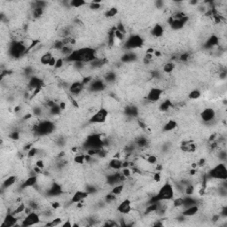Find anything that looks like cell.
<instances>
[{
	"instance_id": "21",
	"label": "cell",
	"mask_w": 227,
	"mask_h": 227,
	"mask_svg": "<svg viewBox=\"0 0 227 227\" xmlns=\"http://www.w3.org/2000/svg\"><path fill=\"white\" fill-rule=\"evenodd\" d=\"M62 194V190H61V186L58 184H53L51 186L49 191H48V194L51 196H59L60 194Z\"/></svg>"
},
{
	"instance_id": "29",
	"label": "cell",
	"mask_w": 227,
	"mask_h": 227,
	"mask_svg": "<svg viewBox=\"0 0 227 227\" xmlns=\"http://www.w3.org/2000/svg\"><path fill=\"white\" fill-rule=\"evenodd\" d=\"M124 185L122 184V183H120V184H117V185H115V186H114L113 188H112V190H111V192L110 193H112L114 194V195H119V194H121L122 192H123V190H124Z\"/></svg>"
},
{
	"instance_id": "47",
	"label": "cell",
	"mask_w": 227,
	"mask_h": 227,
	"mask_svg": "<svg viewBox=\"0 0 227 227\" xmlns=\"http://www.w3.org/2000/svg\"><path fill=\"white\" fill-rule=\"evenodd\" d=\"M37 153H38V150L36 147H32L29 151H28V157L32 158V157L36 156V154H37Z\"/></svg>"
},
{
	"instance_id": "10",
	"label": "cell",
	"mask_w": 227,
	"mask_h": 227,
	"mask_svg": "<svg viewBox=\"0 0 227 227\" xmlns=\"http://www.w3.org/2000/svg\"><path fill=\"white\" fill-rule=\"evenodd\" d=\"M162 93H163V91H162V89L156 88V87H155V88H152V89L149 91L148 94H147L146 100H147L149 102H157V101L161 99Z\"/></svg>"
},
{
	"instance_id": "50",
	"label": "cell",
	"mask_w": 227,
	"mask_h": 227,
	"mask_svg": "<svg viewBox=\"0 0 227 227\" xmlns=\"http://www.w3.org/2000/svg\"><path fill=\"white\" fill-rule=\"evenodd\" d=\"M106 200H107L108 202H113L114 201L116 200V195H114V194L110 193V194H108L106 196Z\"/></svg>"
},
{
	"instance_id": "51",
	"label": "cell",
	"mask_w": 227,
	"mask_h": 227,
	"mask_svg": "<svg viewBox=\"0 0 227 227\" xmlns=\"http://www.w3.org/2000/svg\"><path fill=\"white\" fill-rule=\"evenodd\" d=\"M153 179H154L156 183L161 182V179H162V178H161V174H160L159 172H155V173L153 175Z\"/></svg>"
},
{
	"instance_id": "52",
	"label": "cell",
	"mask_w": 227,
	"mask_h": 227,
	"mask_svg": "<svg viewBox=\"0 0 227 227\" xmlns=\"http://www.w3.org/2000/svg\"><path fill=\"white\" fill-rule=\"evenodd\" d=\"M226 155L227 154L226 150H220V153H219V158H220V160L226 162Z\"/></svg>"
},
{
	"instance_id": "1",
	"label": "cell",
	"mask_w": 227,
	"mask_h": 227,
	"mask_svg": "<svg viewBox=\"0 0 227 227\" xmlns=\"http://www.w3.org/2000/svg\"><path fill=\"white\" fill-rule=\"evenodd\" d=\"M175 197V189L170 183H165L158 191V194H155L150 201V203H154L162 201H170Z\"/></svg>"
},
{
	"instance_id": "22",
	"label": "cell",
	"mask_w": 227,
	"mask_h": 227,
	"mask_svg": "<svg viewBox=\"0 0 227 227\" xmlns=\"http://www.w3.org/2000/svg\"><path fill=\"white\" fill-rule=\"evenodd\" d=\"M28 86L31 89H36V88H42L43 86V80H41L38 77H31L28 83Z\"/></svg>"
},
{
	"instance_id": "58",
	"label": "cell",
	"mask_w": 227,
	"mask_h": 227,
	"mask_svg": "<svg viewBox=\"0 0 227 227\" xmlns=\"http://www.w3.org/2000/svg\"><path fill=\"white\" fill-rule=\"evenodd\" d=\"M59 106H60V108L61 110H63V109L66 108V103H64V102H60Z\"/></svg>"
},
{
	"instance_id": "39",
	"label": "cell",
	"mask_w": 227,
	"mask_h": 227,
	"mask_svg": "<svg viewBox=\"0 0 227 227\" xmlns=\"http://www.w3.org/2000/svg\"><path fill=\"white\" fill-rule=\"evenodd\" d=\"M74 162L77 164H84L85 161V155L84 154H77L74 158Z\"/></svg>"
},
{
	"instance_id": "40",
	"label": "cell",
	"mask_w": 227,
	"mask_h": 227,
	"mask_svg": "<svg viewBox=\"0 0 227 227\" xmlns=\"http://www.w3.org/2000/svg\"><path fill=\"white\" fill-rule=\"evenodd\" d=\"M194 193V186L191 184L187 185L185 188V194L188 196H192Z\"/></svg>"
},
{
	"instance_id": "57",
	"label": "cell",
	"mask_w": 227,
	"mask_h": 227,
	"mask_svg": "<svg viewBox=\"0 0 227 227\" xmlns=\"http://www.w3.org/2000/svg\"><path fill=\"white\" fill-rule=\"evenodd\" d=\"M216 138H217V135H216V134H211V135H210V137L209 138V141H210V143H211V142L215 141Z\"/></svg>"
},
{
	"instance_id": "36",
	"label": "cell",
	"mask_w": 227,
	"mask_h": 227,
	"mask_svg": "<svg viewBox=\"0 0 227 227\" xmlns=\"http://www.w3.org/2000/svg\"><path fill=\"white\" fill-rule=\"evenodd\" d=\"M116 79V75L114 72H108L105 75V81L108 83H113Z\"/></svg>"
},
{
	"instance_id": "13",
	"label": "cell",
	"mask_w": 227,
	"mask_h": 227,
	"mask_svg": "<svg viewBox=\"0 0 227 227\" xmlns=\"http://www.w3.org/2000/svg\"><path fill=\"white\" fill-rule=\"evenodd\" d=\"M89 196V194L86 191H76L71 197L72 203H77L84 201Z\"/></svg>"
},
{
	"instance_id": "17",
	"label": "cell",
	"mask_w": 227,
	"mask_h": 227,
	"mask_svg": "<svg viewBox=\"0 0 227 227\" xmlns=\"http://www.w3.org/2000/svg\"><path fill=\"white\" fill-rule=\"evenodd\" d=\"M37 183V177L36 175L34 176H30L29 178H28L22 184L21 188H28V187H32L34 186H36Z\"/></svg>"
},
{
	"instance_id": "7",
	"label": "cell",
	"mask_w": 227,
	"mask_h": 227,
	"mask_svg": "<svg viewBox=\"0 0 227 227\" xmlns=\"http://www.w3.org/2000/svg\"><path fill=\"white\" fill-rule=\"evenodd\" d=\"M40 216L39 214L36 212H30L29 214H27L25 218H23L20 226H36L40 223Z\"/></svg>"
},
{
	"instance_id": "4",
	"label": "cell",
	"mask_w": 227,
	"mask_h": 227,
	"mask_svg": "<svg viewBox=\"0 0 227 227\" xmlns=\"http://www.w3.org/2000/svg\"><path fill=\"white\" fill-rule=\"evenodd\" d=\"M143 43H144V40H143V38L140 36H138V35H132V36L128 37V39L125 42L124 46L126 48L130 49V50L138 49V48H140L143 45Z\"/></svg>"
},
{
	"instance_id": "59",
	"label": "cell",
	"mask_w": 227,
	"mask_h": 227,
	"mask_svg": "<svg viewBox=\"0 0 227 227\" xmlns=\"http://www.w3.org/2000/svg\"><path fill=\"white\" fill-rule=\"evenodd\" d=\"M190 175H192V176H194V175H195L196 173H197V170H195V169H192L191 170H190Z\"/></svg>"
},
{
	"instance_id": "2",
	"label": "cell",
	"mask_w": 227,
	"mask_h": 227,
	"mask_svg": "<svg viewBox=\"0 0 227 227\" xmlns=\"http://www.w3.org/2000/svg\"><path fill=\"white\" fill-rule=\"evenodd\" d=\"M209 176H210V178H211L213 179H218L221 181L226 180L227 169L226 164L223 162V163H219V164L216 165L211 170H210Z\"/></svg>"
},
{
	"instance_id": "61",
	"label": "cell",
	"mask_w": 227,
	"mask_h": 227,
	"mask_svg": "<svg viewBox=\"0 0 227 227\" xmlns=\"http://www.w3.org/2000/svg\"><path fill=\"white\" fill-rule=\"evenodd\" d=\"M63 226H72L73 225L69 222V220H68V222H66V223H64L63 225H62Z\"/></svg>"
},
{
	"instance_id": "3",
	"label": "cell",
	"mask_w": 227,
	"mask_h": 227,
	"mask_svg": "<svg viewBox=\"0 0 227 227\" xmlns=\"http://www.w3.org/2000/svg\"><path fill=\"white\" fill-rule=\"evenodd\" d=\"M108 116V110L101 108L98 111H96L94 114H92L90 118V122L91 123H95V124H101L104 123Z\"/></svg>"
},
{
	"instance_id": "49",
	"label": "cell",
	"mask_w": 227,
	"mask_h": 227,
	"mask_svg": "<svg viewBox=\"0 0 227 227\" xmlns=\"http://www.w3.org/2000/svg\"><path fill=\"white\" fill-rule=\"evenodd\" d=\"M146 161L149 164H155L157 162V157L155 155H148Z\"/></svg>"
},
{
	"instance_id": "41",
	"label": "cell",
	"mask_w": 227,
	"mask_h": 227,
	"mask_svg": "<svg viewBox=\"0 0 227 227\" xmlns=\"http://www.w3.org/2000/svg\"><path fill=\"white\" fill-rule=\"evenodd\" d=\"M183 203H184V198L182 197H178L173 200V206L176 208L183 207Z\"/></svg>"
},
{
	"instance_id": "56",
	"label": "cell",
	"mask_w": 227,
	"mask_h": 227,
	"mask_svg": "<svg viewBox=\"0 0 227 227\" xmlns=\"http://www.w3.org/2000/svg\"><path fill=\"white\" fill-rule=\"evenodd\" d=\"M60 207V202H52V208L53 210H57V209H59Z\"/></svg>"
},
{
	"instance_id": "16",
	"label": "cell",
	"mask_w": 227,
	"mask_h": 227,
	"mask_svg": "<svg viewBox=\"0 0 227 227\" xmlns=\"http://www.w3.org/2000/svg\"><path fill=\"white\" fill-rule=\"evenodd\" d=\"M200 209H199V205H193L191 207L186 208L184 210V211L182 212V215L185 218H190V217H194L195 215L198 214Z\"/></svg>"
},
{
	"instance_id": "31",
	"label": "cell",
	"mask_w": 227,
	"mask_h": 227,
	"mask_svg": "<svg viewBox=\"0 0 227 227\" xmlns=\"http://www.w3.org/2000/svg\"><path fill=\"white\" fill-rule=\"evenodd\" d=\"M162 69H163V72H165L167 74H170L175 69V64L173 62H167L164 64Z\"/></svg>"
},
{
	"instance_id": "24",
	"label": "cell",
	"mask_w": 227,
	"mask_h": 227,
	"mask_svg": "<svg viewBox=\"0 0 227 227\" xmlns=\"http://www.w3.org/2000/svg\"><path fill=\"white\" fill-rule=\"evenodd\" d=\"M193 205H198V201H196L194 198H193V197H191V196L186 195V197L184 198L183 207L186 209V208L191 207V206H193Z\"/></svg>"
},
{
	"instance_id": "34",
	"label": "cell",
	"mask_w": 227,
	"mask_h": 227,
	"mask_svg": "<svg viewBox=\"0 0 227 227\" xmlns=\"http://www.w3.org/2000/svg\"><path fill=\"white\" fill-rule=\"evenodd\" d=\"M32 14H33V17L36 18V19H38V18L42 17L43 14H44V8H40V7L34 8Z\"/></svg>"
},
{
	"instance_id": "11",
	"label": "cell",
	"mask_w": 227,
	"mask_h": 227,
	"mask_svg": "<svg viewBox=\"0 0 227 227\" xmlns=\"http://www.w3.org/2000/svg\"><path fill=\"white\" fill-rule=\"evenodd\" d=\"M89 88L93 92H100L106 89V84L102 80H92L89 84Z\"/></svg>"
},
{
	"instance_id": "55",
	"label": "cell",
	"mask_w": 227,
	"mask_h": 227,
	"mask_svg": "<svg viewBox=\"0 0 227 227\" xmlns=\"http://www.w3.org/2000/svg\"><path fill=\"white\" fill-rule=\"evenodd\" d=\"M56 61H57V59H56L55 57H52V59L51 60V61H50V63H49L48 66H50V67H55Z\"/></svg>"
},
{
	"instance_id": "27",
	"label": "cell",
	"mask_w": 227,
	"mask_h": 227,
	"mask_svg": "<svg viewBox=\"0 0 227 227\" xmlns=\"http://www.w3.org/2000/svg\"><path fill=\"white\" fill-rule=\"evenodd\" d=\"M17 181V178L15 176H10L8 177L3 183V187L4 188H9L11 186H12Z\"/></svg>"
},
{
	"instance_id": "45",
	"label": "cell",
	"mask_w": 227,
	"mask_h": 227,
	"mask_svg": "<svg viewBox=\"0 0 227 227\" xmlns=\"http://www.w3.org/2000/svg\"><path fill=\"white\" fill-rule=\"evenodd\" d=\"M122 174L125 178H128L131 176V170L129 168H122Z\"/></svg>"
},
{
	"instance_id": "38",
	"label": "cell",
	"mask_w": 227,
	"mask_h": 227,
	"mask_svg": "<svg viewBox=\"0 0 227 227\" xmlns=\"http://www.w3.org/2000/svg\"><path fill=\"white\" fill-rule=\"evenodd\" d=\"M69 4L73 7H82L86 4V1L84 0H72Z\"/></svg>"
},
{
	"instance_id": "44",
	"label": "cell",
	"mask_w": 227,
	"mask_h": 227,
	"mask_svg": "<svg viewBox=\"0 0 227 227\" xmlns=\"http://www.w3.org/2000/svg\"><path fill=\"white\" fill-rule=\"evenodd\" d=\"M114 36H115V38L118 39V40H120V41H122V40L124 39V37H125V34L122 33L121 31L117 30L116 28H115V30H114Z\"/></svg>"
},
{
	"instance_id": "53",
	"label": "cell",
	"mask_w": 227,
	"mask_h": 227,
	"mask_svg": "<svg viewBox=\"0 0 227 227\" xmlns=\"http://www.w3.org/2000/svg\"><path fill=\"white\" fill-rule=\"evenodd\" d=\"M36 166H37V167L43 169V168L44 167V163L43 160H38V161H36Z\"/></svg>"
},
{
	"instance_id": "5",
	"label": "cell",
	"mask_w": 227,
	"mask_h": 227,
	"mask_svg": "<svg viewBox=\"0 0 227 227\" xmlns=\"http://www.w3.org/2000/svg\"><path fill=\"white\" fill-rule=\"evenodd\" d=\"M36 131L39 135H46L50 134L54 130V124L50 121H43L39 124L36 125L35 127Z\"/></svg>"
},
{
	"instance_id": "15",
	"label": "cell",
	"mask_w": 227,
	"mask_h": 227,
	"mask_svg": "<svg viewBox=\"0 0 227 227\" xmlns=\"http://www.w3.org/2000/svg\"><path fill=\"white\" fill-rule=\"evenodd\" d=\"M17 221H18V218H16V216H14L13 214H8L5 218H4V220L3 222V224L1 225L2 227H12V226H15L17 224Z\"/></svg>"
},
{
	"instance_id": "8",
	"label": "cell",
	"mask_w": 227,
	"mask_h": 227,
	"mask_svg": "<svg viewBox=\"0 0 227 227\" xmlns=\"http://www.w3.org/2000/svg\"><path fill=\"white\" fill-rule=\"evenodd\" d=\"M117 211L122 215H128L132 211V206L131 202L129 199L123 200L118 206H117Z\"/></svg>"
},
{
	"instance_id": "43",
	"label": "cell",
	"mask_w": 227,
	"mask_h": 227,
	"mask_svg": "<svg viewBox=\"0 0 227 227\" xmlns=\"http://www.w3.org/2000/svg\"><path fill=\"white\" fill-rule=\"evenodd\" d=\"M64 61H65V60L63 59V58H61V57H60V58H58L57 59V61H56V64H55V68H57V69H60V68H61L63 66H64Z\"/></svg>"
},
{
	"instance_id": "54",
	"label": "cell",
	"mask_w": 227,
	"mask_h": 227,
	"mask_svg": "<svg viewBox=\"0 0 227 227\" xmlns=\"http://www.w3.org/2000/svg\"><path fill=\"white\" fill-rule=\"evenodd\" d=\"M205 163H206V159L205 158H201L200 160H199V162H198V166H200V167H202V166H204L205 165Z\"/></svg>"
},
{
	"instance_id": "33",
	"label": "cell",
	"mask_w": 227,
	"mask_h": 227,
	"mask_svg": "<svg viewBox=\"0 0 227 227\" xmlns=\"http://www.w3.org/2000/svg\"><path fill=\"white\" fill-rule=\"evenodd\" d=\"M125 114H128L129 116L133 117V116L137 115V114H138V109H137V108H135V107H126V108H125Z\"/></svg>"
},
{
	"instance_id": "28",
	"label": "cell",
	"mask_w": 227,
	"mask_h": 227,
	"mask_svg": "<svg viewBox=\"0 0 227 227\" xmlns=\"http://www.w3.org/2000/svg\"><path fill=\"white\" fill-rule=\"evenodd\" d=\"M52 57H53V55H52V52H45V53H44L42 56H41V58H40V62L43 64V65H49V63H50V61H51V60L52 59Z\"/></svg>"
},
{
	"instance_id": "19",
	"label": "cell",
	"mask_w": 227,
	"mask_h": 227,
	"mask_svg": "<svg viewBox=\"0 0 227 227\" xmlns=\"http://www.w3.org/2000/svg\"><path fill=\"white\" fill-rule=\"evenodd\" d=\"M164 33V28L161 24H155L151 29V35L155 37H161Z\"/></svg>"
},
{
	"instance_id": "35",
	"label": "cell",
	"mask_w": 227,
	"mask_h": 227,
	"mask_svg": "<svg viewBox=\"0 0 227 227\" xmlns=\"http://www.w3.org/2000/svg\"><path fill=\"white\" fill-rule=\"evenodd\" d=\"M136 144L139 147H145L146 146H147L148 141L145 137H139L137 140H136Z\"/></svg>"
},
{
	"instance_id": "14",
	"label": "cell",
	"mask_w": 227,
	"mask_h": 227,
	"mask_svg": "<svg viewBox=\"0 0 227 227\" xmlns=\"http://www.w3.org/2000/svg\"><path fill=\"white\" fill-rule=\"evenodd\" d=\"M188 20H189V18H188L187 16H186V17L180 19V20H175V19H173L172 21H171V23H170V27H171L172 29H174V30H178V29L183 28V27H184L185 24L188 21Z\"/></svg>"
},
{
	"instance_id": "42",
	"label": "cell",
	"mask_w": 227,
	"mask_h": 227,
	"mask_svg": "<svg viewBox=\"0 0 227 227\" xmlns=\"http://www.w3.org/2000/svg\"><path fill=\"white\" fill-rule=\"evenodd\" d=\"M61 221H62L61 218H55V219L52 220V222H49V223L45 224V226H56L60 225V224H61Z\"/></svg>"
},
{
	"instance_id": "9",
	"label": "cell",
	"mask_w": 227,
	"mask_h": 227,
	"mask_svg": "<svg viewBox=\"0 0 227 227\" xmlns=\"http://www.w3.org/2000/svg\"><path fill=\"white\" fill-rule=\"evenodd\" d=\"M201 118L204 122H210L216 118V111L211 108H207L201 112Z\"/></svg>"
},
{
	"instance_id": "18",
	"label": "cell",
	"mask_w": 227,
	"mask_h": 227,
	"mask_svg": "<svg viewBox=\"0 0 227 227\" xmlns=\"http://www.w3.org/2000/svg\"><path fill=\"white\" fill-rule=\"evenodd\" d=\"M108 166L111 170H120L122 169V161L118 158H113L109 162Z\"/></svg>"
},
{
	"instance_id": "30",
	"label": "cell",
	"mask_w": 227,
	"mask_h": 227,
	"mask_svg": "<svg viewBox=\"0 0 227 227\" xmlns=\"http://www.w3.org/2000/svg\"><path fill=\"white\" fill-rule=\"evenodd\" d=\"M202 96V92L201 91L199 90H193L189 92L188 94V99L189 100H198L199 98H201Z\"/></svg>"
},
{
	"instance_id": "20",
	"label": "cell",
	"mask_w": 227,
	"mask_h": 227,
	"mask_svg": "<svg viewBox=\"0 0 227 227\" xmlns=\"http://www.w3.org/2000/svg\"><path fill=\"white\" fill-rule=\"evenodd\" d=\"M219 44V37L217 36H211L209 37V39L206 41L205 43V47L208 48V49H210V48H213L215 47L216 45H218Z\"/></svg>"
},
{
	"instance_id": "32",
	"label": "cell",
	"mask_w": 227,
	"mask_h": 227,
	"mask_svg": "<svg viewBox=\"0 0 227 227\" xmlns=\"http://www.w3.org/2000/svg\"><path fill=\"white\" fill-rule=\"evenodd\" d=\"M118 14V9L116 7H110L106 12L105 15L107 18H114V16H116Z\"/></svg>"
},
{
	"instance_id": "62",
	"label": "cell",
	"mask_w": 227,
	"mask_h": 227,
	"mask_svg": "<svg viewBox=\"0 0 227 227\" xmlns=\"http://www.w3.org/2000/svg\"><path fill=\"white\" fill-rule=\"evenodd\" d=\"M190 4H198V2H197V1H191V2H190Z\"/></svg>"
},
{
	"instance_id": "12",
	"label": "cell",
	"mask_w": 227,
	"mask_h": 227,
	"mask_svg": "<svg viewBox=\"0 0 227 227\" xmlns=\"http://www.w3.org/2000/svg\"><path fill=\"white\" fill-rule=\"evenodd\" d=\"M84 84L82 83V81H76V82H73L71 84H70V86H69V92L72 94V95H75V96H76V95H78V94H80L83 91H84Z\"/></svg>"
},
{
	"instance_id": "23",
	"label": "cell",
	"mask_w": 227,
	"mask_h": 227,
	"mask_svg": "<svg viewBox=\"0 0 227 227\" xmlns=\"http://www.w3.org/2000/svg\"><path fill=\"white\" fill-rule=\"evenodd\" d=\"M178 127V122L175 120H169L164 125H163V130L165 132L173 131Z\"/></svg>"
},
{
	"instance_id": "25",
	"label": "cell",
	"mask_w": 227,
	"mask_h": 227,
	"mask_svg": "<svg viewBox=\"0 0 227 227\" xmlns=\"http://www.w3.org/2000/svg\"><path fill=\"white\" fill-rule=\"evenodd\" d=\"M136 60V55L133 52H127L121 57V61L123 63H130Z\"/></svg>"
},
{
	"instance_id": "26",
	"label": "cell",
	"mask_w": 227,
	"mask_h": 227,
	"mask_svg": "<svg viewBox=\"0 0 227 227\" xmlns=\"http://www.w3.org/2000/svg\"><path fill=\"white\" fill-rule=\"evenodd\" d=\"M172 107V102L170 100H166L164 101H162L160 106H159V110L161 112H168L170 108Z\"/></svg>"
},
{
	"instance_id": "37",
	"label": "cell",
	"mask_w": 227,
	"mask_h": 227,
	"mask_svg": "<svg viewBox=\"0 0 227 227\" xmlns=\"http://www.w3.org/2000/svg\"><path fill=\"white\" fill-rule=\"evenodd\" d=\"M25 210H26V206H25V204L22 203V204H20L19 206H17V208L12 211V214H13L14 216H17V215L21 214V213H24Z\"/></svg>"
},
{
	"instance_id": "48",
	"label": "cell",
	"mask_w": 227,
	"mask_h": 227,
	"mask_svg": "<svg viewBox=\"0 0 227 227\" xmlns=\"http://www.w3.org/2000/svg\"><path fill=\"white\" fill-rule=\"evenodd\" d=\"M9 137L12 139V140H19L20 138V132L19 131H12Z\"/></svg>"
},
{
	"instance_id": "60",
	"label": "cell",
	"mask_w": 227,
	"mask_h": 227,
	"mask_svg": "<svg viewBox=\"0 0 227 227\" xmlns=\"http://www.w3.org/2000/svg\"><path fill=\"white\" fill-rule=\"evenodd\" d=\"M154 52V50L153 49V48H148L147 50H146V53H150V54H153V52Z\"/></svg>"
},
{
	"instance_id": "6",
	"label": "cell",
	"mask_w": 227,
	"mask_h": 227,
	"mask_svg": "<svg viewBox=\"0 0 227 227\" xmlns=\"http://www.w3.org/2000/svg\"><path fill=\"white\" fill-rule=\"evenodd\" d=\"M28 47L21 42H14L11 48H10V53L14 58H20L24 53L27 52Z\"/></svg>"
},
{
	"instance_id": "46",
	"label": "cell",
	"mask_w": 227,
	"mask_h": 227,
	"mask_svg": "<svg viewBox=\"0 0 227 227\" xmlns=\"http://www.w3.org/2000/svg\"><path fill=\"white\" fill-rule=\"evenodd\" d=\"M190 59V54L188 52H184L179 56V60L183 62H186Z\"/></svg>"
}]
</instances>
